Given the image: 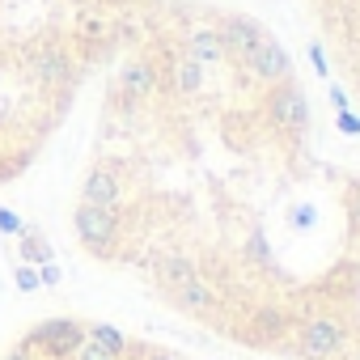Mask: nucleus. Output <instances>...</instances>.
Here are the masks:
<instances>
[{"label":"nucleus","mask_w":360,"mask_h":360,"mask_svg":"<svg viewBox=\"0 0 360 360\" xmlns=\"http://www.w3.org/2000/svg\"><path fill=\"white\" fill-rule=\"evenodd\" d=\"M288 347L297 360H339L347 352V322L335 314H314L292 326Z\"/></svg>","instance_id":"obj_1"},{"label":"nucleus","mask_w":360,"mask_h":360,"mask_svg":"<svg viewBox=\"0 0 360 360\" xmlns=\"http://www.w3.org/2000/svg\"><path fill=\"white\" fill-rule=\"evenodd\" d=\"M242 72H250L259 85H284V81H292V56L284 51V43L280 39H271V34H263L259 43H255V51L238 64Z\"/></svg>","instance_id":"obj_2"},{"label":"nucleus","mask_w":360,"mask_h":360,"mask_svg":"<svg viewBox=\"0 0 360 360\" xmlns=\"http://www.w3.org/2000/svg\"><path fill=\"white\" fill-rule=\"evenodd\" d=\"M267 119L284 136H301L309 127V98L297 89V81L271 85V94H267Z\"/></svg>","instance_id":"obj_3"},{"label":"nucleus","mask_w":360,"mask_h":360,"mask_svg":"<svg viewBox=\"0 0 360 360\" xmlns=\"http://www.w3.org/2000/svg\"><path fill=\"white\" fill-rule=\"evenodd\" d=\"M77 204H94V208H119V204H127V178H123L119 161H98L85 174Z\"/></svg>","instance_id":"obj_4"},{"label":"nucleus","mask_w":360,"mask_h":360,"mask_svg":"<svg viewBox=\"0 0 360 360\" xmlns=\"http://www.w3.org/2000/svg\"><path fill=\"white\" fill-rule=\"evenodd\" d=\"M217 34H221V47H225V60H246L250 51H255V43L267 34L255 18H242V13H229V18H221L217 22Z\"/></svg>","instance_id":"obj_5"},{"label":"nucleus","mask_w":360,"mask_h":360,"mask_svg":"<svg viewBox=\"0 0 360 360\" xmlns=\"http://www.w3.org/2000/svg\"><path fill=\"white\" fill-rule=\"evenodd\" d=\"M153 89H157V68H153L148 60L123 64V72H119V94H123L127 102H140V98H148Z\"/></svg>","instance_id":"obj_6"},{"label":"nucleus","mask_w":360,"mask_h":360,"mask_svg":"<svg viewBox=\"0 0 360 360\" xmlns=\"http://www.w3.org/2000/svg\"><path fill=\"white\" fill-rule=\"evenodd\" d=\"M183 56H191V60H195V64H204V68H217V64L225 60V47H221L217 26H200V30H191V34H187Z\"/></svg>","instance_id":"obj_7"},{"label":"nucleus","mask_w":360,"mask_h":360,"mask_svg":"<svg viewBox=\"0 0 360 360\" xmlns=\"http://www.w3.org/2000/svg\"><path fill=\"white\" fill-rule=\"evenodd\" d=\"M204 77H208V68H204V64H195L191 56H178V60H174V68H169V85L183 94V98L200 94V89H204Z\"/></svg>","instance_id":"obj_8"},{"label":"nucleus","mask_w":360,"mask_h":360,"mask_svg":"<svg viewBox=\"0 0 360 360\" xmlns=\"http://www.w3.org/2000/svg\"><path fill=\"white\" fill-rule=\"evenodd\" d=\"M34 77H43V81H64V77H72V60H68V51H60V47H43V51L34 56Z\"/></svg>","instance_id":"obj_9"},{"label":"nucleus","mask_w":360,"mask_h":360,"mask_svg":"<svg viewBox=\"0 0 360 360\" xmlns=\"http://www.w3.org/2000/svg\"><path fill=\"white\" fill-rule=\"evenodd\" d=\"M347 221H352V233H360V183L356 187H347Z\"/></svg>","instance_id":"obj_10"},{"label":"nucleus","mask_w":360,"mask_h":360,"mask_svg":"<svg viewBox=\"0 0 360 360\" xmlns=\"http://www.w3.org/2000/svg\"><path fill=\"white\" fill-rule=\"evenodd\" d=\"M309 64L322 81H330V68H326V56H322V43H309Z\"/></svg>","instance_id":"obj_11"},{"label":"nucleus","mask_w":360,"mask_h":360,"mask_svg":"<svg viewBox=\"0 0 360 360\" xmlns=\"http://www.w3.org/2000/svg\"><path fill=\"white\" fill-rule=\"evenodd\" d=\"M335 123H339V131H347V136H360V119L352 115V106H347V110H335Z\"/></svg>","instance_id":"obj_12"},{"label":"nucleus","mask_w":360,"mask_h":360,"mask_svg":"<svg viewBox=\"0 0 360 360\" xmlns=\"http://www.w3.org/2000/svg\"><path fill=\"white\" fill-rule=\"evenodd\" d=\"M140 360H178V356H169V352H161V347H144Z\"/></svg>","instance_id":"obj_13"},{"label":"nucleus","mask_w":360,"mask_h":360,"mask_svg":"<svg viewBox=\"0 0 360 360\" xmlns=\"http://www.w3.org/2000/svg\"><path fill=\"white\" fill-rule=\"evenodd\" d=\"M352 360H360V352H356V356H352Z\"/></svg>","instance_id":"obj_14"}]
</instances>
